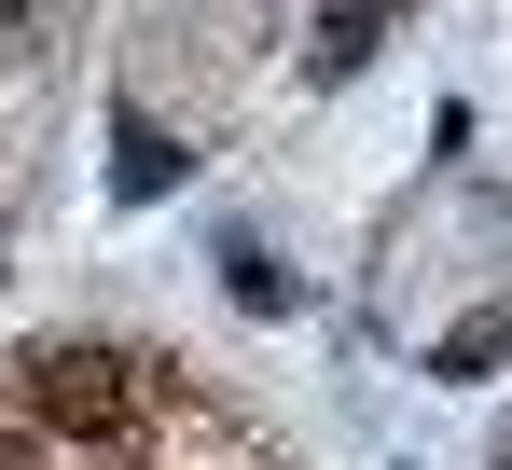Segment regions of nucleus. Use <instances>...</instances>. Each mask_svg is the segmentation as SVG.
Masks as SVG:
<instances>
[{"mask_svg":"<svg viewBox=\"0 0 512 470\" xmlns=\"http://www.w3.org/2000/svg\"><path fill=\"white\" fill-rule=\"evenodd\" d=\"M28 415L70 429V443H111V429L139 415V374H125L111 346H42V360H28Z\"/></svg>","mask_w":512,"mask_h":470,"instance_id":"f257e3e1","label":"nucleus"},{"mask_svg":"<svg viewBox=\"0 0 512 470\" xmlns=\"http://www.w3.org/2000/svg\"><path fill=\"white\" fill-rule=\"evenodd\" d=\"M180 166H194V153H180V139L153 125V111H111V194H125V208H153V194H167Z\"/></svg>","mask_w":512,"mask_h":470,"instance_id":"f03ea898","label":"nucleus"},{"mask_svg":"<svg viewBox=\"0 0 512 470\" xmlns=\"http://www.w3.org/2000/svg\"><path fill=\"white\" fill-rule=\"evenodd\" d=\"M374 28H388V0H333V14H319V70H360Z\"/></svg>","mask_w":512,"mask_h":470,"instance_id":"7ed1b4c3","label":"nucleus"},{"mask_svg":"<svg viewBox=\"0 0 512 470\" xmlns=\"http://www.w3.org/2000/svg\"><path fill=\"white\" fill-rule=\"evenodd\" d=\"M222 291H236V305H250V318H277V305H291V277H277L263 249H222Z\"/></svg>","mask_w":512,"mask_h":470,"instance_id":"20e7f679","label":"nucleus"},{"mask_svg":"<svg viewBox=\"0 0 512 470\" xmlns=\"http://www.w3.org/2000/svg\"><path fill=\"white\" fill-rule=\"evenodd\" d=\"M499 346H512V318H457V332H443V374H485Z\"/></svg>","mask_w":512,"mask_h":470,"instance_id":"39448f33","label":"nucleus"},{"mask_svg":"<svg viewBox=\"0 0 512 470\" xmlns=\"http://www.w3.org/2000/svg\"><path fill=\"white\" fill-rule=\"evenodd\" d=\"M42 14H56V0H0V56H28V42H42Z\"/></svg>","mask_w":512,"mask_h":470,"instance_id":"423d86ee","label":"nucleus"},{"mask_svg":"<svg viewBox=\"0 0 512 470\" xmlns=\"http://www.w3.org/2000/svg\"><path fill=\"white\" fill-rule=\"evenodd\" d=\"M0 470H42V443H28V429H0Z\"/></svg>","mask_w":512,"mask_h":470,"instance_id":"0eeeda50","label":"nucleus"}]
</instances>
